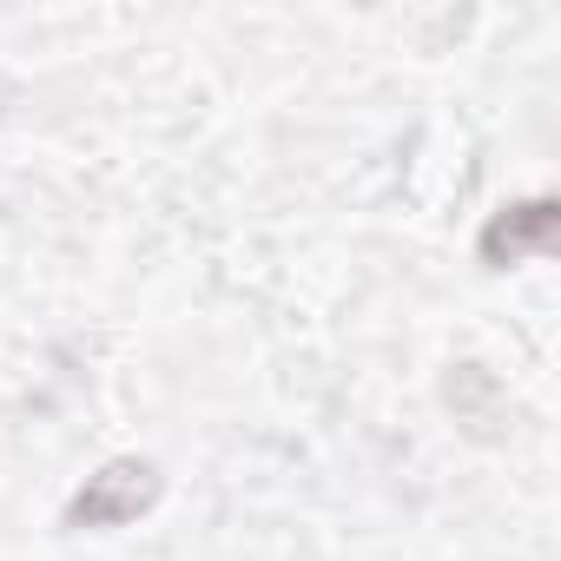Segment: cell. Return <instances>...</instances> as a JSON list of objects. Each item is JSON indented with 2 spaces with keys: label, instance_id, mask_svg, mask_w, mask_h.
I'll use <instances>...</instances> for the list:
<instances>
[{
  "label": "cell",
  "instance_id": "cell-2",
  "mask_svg": "<svg viewBox=\"0 0 561 561\" xmlns=\"http://www.w3.org/2000/svg\"><path fill=\"white\" fill-rule=\"evenodd\" d=\"M554 238H561V198L541 192V198H515V205H502V211L482 225L476 251H482L489 271H508V264H522V257H548Z\"/></svg>",
  "mask_w": 561,
  "mask_h": 561
},
{
  "label": "cell",
  "instance_id": "cell-3",
  "mask_svg": "<svg viewBox=\"0 0 561 561\" xmlns=\"http://www.w3.org/2000/svg\"><path fill=\"white\" fill-rule=\"evenodd\" d=\"M443 403H449V416L476 436V443H502L508 436V390L495 383V370H482V364H449V377H443Z\"/></svg>",
  "mask_w": 561,
  "mask_h": 561
},
{
  "label": "cell",
  "instance_id": "cell-1",
  "mask_svg": "<svg viewBox=\"0 0 561 561\" xmlns=\"http://www.w3.org/2000/svg\"><path fill=\"white\" fill-rule=\"evenodd\" d=\"M159 489H165V476H159L152 462L119 456V462L93 469V476L73 489V502H67V528H126V522H139V515L159 502Z\"/></svg>",
  "mask_w": 561,
  "mask_h": 561
}]
</instances>
